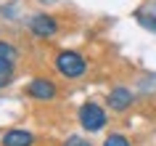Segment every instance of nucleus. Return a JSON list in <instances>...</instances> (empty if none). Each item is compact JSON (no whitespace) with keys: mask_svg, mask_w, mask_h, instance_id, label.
Masks as SVG:
<instances>
[{"mask_svg":"<svg viewBox=\"0 0 156 146\" xmlns=\"http://www.w3.org/2000/svg\"><path fill=\"white\" fill-rule=\"evenodd\" d=\"M56 69L69 80H77V77L85 74V58L74 51H61L56 56Z\"/></svg>","mask_w":156,"mask_h":146,"instance_id":"f257e3e1","label":"nucleus"},{"mask_svg":"<svg viewBox=\"0 0 156 146\" xmlns=\"http://www.w3.org/2000/svg\"><path fill=\"white\" fill-rule=\"evenodd\" d=\"M80 125H82L85 130L95 133V130H101L103 125H106V112H103L98 104L87 101V104L80 106Z\"/></svg>","mask_w":156,"mask_h":146,"instance_id":"f03ea898","label":"nucleus"},{"mask_svg":"<svg viewBox=\"0 0 156 146\" xmlns=\"http://www.w3.org/2000/svg\"><path fill=\"white\" fill-rule=\"evenodd\" d=\"M27 93H29L32 98H37V101H50V98L56 96V85H53L50 80H45V77H37V80L29 82Z\"/></svg>","mask_w":156,"mask_h":146,"instance_id":"7ed1b4c3","label":"nucleus"},{"mask_svg":"<svg viewBox=\"0 0 156 146\" xmlns=\"http://www.w3.org/2000/svg\"><path fill=\"white\" fill-rule=\"evenodd\" d=\"M106 101H108V106H111L114 112H124V109L132 104V93L119 85V88H111V93L106 96Z\"/></svg>","mask_w":156,"mask_h":146,"instance_id":"20e7f679","label":"nucleus"},{"mask_svg":"<svg viewBox=\"0 0 156 146\" xmlns=\"http://www.w3.org/2000/svg\"><path fill=\"white\" fill-rule=\"evenodd\" d=\"M0 144L3 146H32L34 136L29 133V130H8V133H3Z\"/></svg>","mask_w":156,"mask_h":146,"instance_id":"39448f33","label":"nucleus"},{"mask_svg":"<svg viewBox=\"0 0 156 146\" xmlns=\"http://www.w3.org/2000/svg\"><path fill=\"white\" fill-rule=\"evenodd\" d=\"M56 19H50L48 13H40V16L32 19V32L37 37H50V35H56Z\"/></svg>","mask_w":156,"mask_h":146,"instance_id":"423d86ee","label":"nucleus"},{"mask_svg":"<svg viewBox=\"0 0 156 146\" xmlns=\"http://www.w3.org/2000/svg\"><path fill=\"white\" fill-rule=\"evenodd\" d=\"M16 48L11 45V43L0 40V69H13V64H16Z\"/></svg>","mask_w":156,"mask_h":146,"instance_id":"0eeeda50","label":"nucleus"},{"mask_svg":"<svg viewBox=\"0 0 156 146\" xmlns=\"http://www.w3.org/2000/svg\"><path fill=\"white\" fill-rule=\"evenodd\" d=\"M103 146H130V141H127L122 133H111V136L103 141Z\"/></svg>","mask_w":156,"mask_h":146,"instance_id":"6e6552de","label":"nucleus"},{"mask_svg":"<svg viewBox=\"0 0 156 146\" xmlns=\"http://www.w3.org/2000/svg\"><path fill=\"white\" fill-rule=\"evenodd\" d=\"M61 146H93V144L87 141V138H82V136H69Z\"/></svg>","mask_w":156,"mask_h":146,"instance_id":"1a4fd4ad","label":"nucleus"},{"mask_svg":"<svg viewBox=\"0 0 156 146\" xmlns=\"http://www.w3.org/2000/svg\"><path fill=\"white\" fill-rule=\"evenodd\" d=\"M138 21L148 29H156V16H146V13H138Z\"/></svg>","mask_w":156,"mask_h":146,"instance_id":"9d476101","label":"nucleus"},{"mask_svg":"<svg viewBox=\"0 0 156 146\" xmlns=\"http://www.w3.org/2000/svg\"><path fill=\"white\" fill-rule=\"evenodd\" d=\"M11 77H13V69H0V88H3V85H8Z\"/></svg>","mask_w":156,"mask_h":146,"instance_id":"9b49d317","label":"nucleus"},{"mask_svg":"<svg viewBox=\"0 0 156 146\" xmlns=\"http://www.w3.org/2000/svg\"><path fill=\"white\" fill-rule=\"evenodd\" d=\"M42 3H50V0H42Z\"/></svg>","mask_w":156,"mask_h":146,"instance_id":"f8f14e48","label":"nucleus"}]
</instances>
